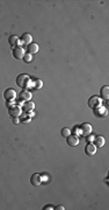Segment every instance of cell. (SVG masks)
Listing matches in <instances>:
<instances>
[{"mask_svg":"<svg viewBox=\"0 0 109 210\" xmlns=\"http://www.w3.org/2000/svg\"><path fill=\"white\" fill-rule=\"evenodd\" d=\"M30 76L27 74H20L16 77V84L22 89H28L30 84Z\"/></svg>","mask_w":109,"mask_h":210,"instance_id":"6da1fadb","label":"cell"},{"mask_svg":"<svg viewBox=\"0 0 109 210\" xmlns=\"http://www.w3.org/2000/svg\"><path fill=\"white\" fill-rule=\"evenodd\" d=\"M22 113V110H21V106H19L17 104H13L12 106L8 107V115L12 117V118H19Z\"/></svg>","mask_w":109,"mask_h":210,"instance_id":"7a4b0ae2","label":"cell"},{"mask_svg":"<svg viewBox=\"0 0 109 210\" xmlns=\"http://www.w3.org/2000/svg\"><path fill=\"white\" fill-rule=\"evenodd\" d=\"M12 54H13V57L15 58V60H21V58H23V56H24L26 50H24L23 47L17 46V47H14V48H13Z\"/></svg>","mask_w":109,"mask_h":210,"instance_id":"3957f363","label":"cell"},{"mask_svg":"<svg viewBox=\"0 0 109 210\" xmlns=\"http://www.w3.org/2000/svg\"><path fill=\"white\" fill-rule=\"evenodd\" d=\"M31 93H30V91H28L27 89H22L20 92H19V96H17V99L19 100H21V102H28V100H30L31 99Z\"/></svg>","mask_w":109,"mask_h":210,"instance_id":"277c9868","label":"cell"},{"mask_svg":"<svg viewBox=\"0 0 109 210\" xmlns=\"http://www.w3.org/2000/svg\"><path fill=\"white\" fill-rule=\"evenodd\" d=\"M16 92H15V90L14 89H11V88H8V89H6L5 92H4V98L6 99V102H9V100H14V99L16 98Z\"/></svg>","mask_w":109,"mask_h":210,"instance_id":"5b68a950","label":"cell"},{"mask_svg":"<svg viewBox=\"0 0 109 210\" xmlns=\"http://www.w3.org/2000/svg\"><path fill=\"white\" fill-rule=\"evenodd\" d=\"M99 105H102V99L98 97V96H92L91 98L88 99V106L91 109H95Z\"/></svg>","mask_w":109,"mask_h":210,"instance_id":"8992f818","label":"cell"},{"mask_svg":"<svg viewBox=\"0 0 109 210\" xmlns=\"http://www.w3.org/2000/svg\"><path fill=\"white\" fill-rule=\"evenodd\" d=\"M80 131H81V135H82V137H87V135H89V134L92 133V131H93L92 125L88 124V122H84V124H81L80 125Z\"/></svg>","mask_w":109,"mask_h":210,"instance_id":"52a82bcc","label":"cell"},{"mask_svg":"<svg viewBox=\"0 0 109 210\" xmlns=\"http://www.w3.org/2000/svg\"><path fill=\"white\" fill-rule=\"evenodd\" d=\"M93 110H94V113H95V116L96 117H107V115H108L107 107H106V106H102V105H99V106H96V107L93 109Z\"/></svg>","mask_w":109,"mask_h":210,"instance_id":"ba28073f","label":"cell"},{"mask_svg":"<svg viewBox=\"0 0 109 210\" xmlns=\"http://www.w3.org/2000/svg\"><path fill=\"white\" fill-rule=\"evenodd\" d=\"M43 87V82L40 78H31L30 80V84H29V88L30 89H35V90H40Z\"/></svg>","mask_w":109,"mask_h":210,"instance_id":"9c48e42d","label":"cell"},{"mask_svg":"<svg viewBox=\"0 0 109 210\" xmlns=\"http://www.w3.org/2000/svg\"><path fill=\"white\" fill-rule=\"evenodd\" d=\"M66 142H67L69 146L74 147V146H77L79 144V137L75 135V134H70L69 137H66Z\"/></svg>","mask_w":109,"mask_h":210,"instance_id":"30bf717a","label":"cell"},{"mask_svg":"<svg viewBox=\"0 0 109 210\" xmlns=\"http://www.w3.org/2000/svg\"><path fill=\"white\" fill-rule=\"evenodd\" d=\"M85 153H86L88 157H93L95 153H96V146L92 144V142H88L85 146Z\"/></svg>","mask_w":109,"mask_h":210,"instance_id":"8fae6325","label":"cell"},{"mask_svg":"<svg viewBox=\"0 0 109 210\" xmlns=\"http://www.w3.org/2000/svg\"><path fill=\"white\" fill-rule=\"evenodd\" d=\"M35 109V104L31 102V100H28V102H24L21 106V110H22L23 113H27V112H30V111H34Z\"/></svg>","mask_w":109,"mask_h":210,"instance_id":"7c38bea8","label":"cell"},{"mask_svg":"<svg viewBox=\"0 0 109 210\" xmlns=\"http://www.w3.org/2000/svg\"><path fill=\"white\" fill-rule=\"evenodd\" d=\"M30 183L33 185L34 187L40 186L42 183V179H41V174H37V173H34L30 177Z\"/></svg>","mask_w":109,"mask_h":210,"instance_id":"4fadbf2b","label":"cell"},{"mask_svg":"<svg viewBox=\"0 0 109 210\" xmlns=\"http://www.w3.org/2000/svg\"><path fill=\"white\" fill-rule=\"evenodd\" d=\"M20 41H21V43H22V45L28 46V45H30V43L33 42V36H31L30 34H28V33H24V34L20 37Z\"/></svg>","mask_w":109,"mask_h":210,"instance_id":"5bb4252c","label":"cell"},{"mask_svg":"<svg viewBox=\"0 0 109 210\" xmlns=\"http://www.w3.org/2000/svg\"><path fill=\"white\" fill-rule=\"evenodd\" d=\"M38 49H40V47H38V45L37 43H35V42H31L30 45H28L27 46V52L28 54H30V55H33V54H36V52H38Z\"/></svg>","mask_w":109,"mask_h":210,"instance_id":"9a60e30c","label":"cell"},{"mask_svg":"<svg viewBox=\"0 0 109 210\" xmlns=\"http://www.w3.org/2000/svg\"><path fill=\"white\" fill-rule=\"evenodd\" d=\"M8 43H9V46L11 47H17V46H21V41L20 39L17 37L16 35H12L9 36V39H8Z\"/></svg>","mask_w":109,"mask_h":210,"instance_id":"2e32d148","label":"cell"},{"mask_svg":"<svg viewBox=\"0 0 109 210\" xmlns=\"http://www.w3.org/2000/svg\"><path fill=\"white\" fill-rule=\"evenodd\" d=\"M100 98L102 99V100H108L109 98V87L108 85H104V87L101 88V90H100Z\"/></svg>","mask_w":109,"mask_h":210,"instance_id":"e0dca14e","label":"cell"},{"mask_svg":"<svg viewBox=\"0 0 109 210\" xmlns=\"http://www.w3.org/2000/svg\"><path fill=\"white\" fill-rule=\"evenodd\" d=\"M94 145L96 146V147H102L104 145V138L102 135H96L95 138H94Z\"/></svg>","mask_w":109,"mask_h":210,"instance_id":"ac0fdd59","label":"cell"},{"mask_svg":"<svg viewBox=\"0 0 109 210\" xmlns=\"http://www.w3.org/2000/svg\"><path fill=\"white\" fill-rule=\"evenodd\" d=\"M19 119H20V122H23V124H29L30 120H31V118L27 115V113H21V116L19 117Z\"/></svg>","mask_w":109,"mask_h":210,"instance_id":"d6986e66","label":"cell"},{"mask_svg":"<svg viewBox=\"0 0 109 210\" xmlns=\"http://www.w3.org/2000/svg\"><path fill=\"white\" fill-rule=\"evenodd\" d=\"M60 134H62V137L66 138V137H69L70 134H71V130H70V128H67V127L62 128V131H60Z\"/></svg>","mask_w":109,"mask_h":210,"instance_id":"ffe728a7","label":"cell"},{"mask_svg":"<svg viewBox=\"0 0 109 210\" xmlns=\"http://www.w3.org/2000/svg\"><path fill=\"white\" fill-rule=\"evenodd\" d=\"M22 60L26 62V63H30V62L33 61V55H30V54H28V52H26Z\"/></svg>","mask_w":109,"mask_h":210,"instance_id":"44dd1931","label":"cell"},{"mask_svg":"<svg viewBox=\"0 0 109 210\" xmlns=\"http://www.w3.org/2000/svg\"><path fill=\"white\" fill-rule=\"evenodd\" d=\"M72 131H73V133H74L75 135H78V137H79V135H81L80 126H78V125H75L74 127H73V130H72Z\"/></svg>","mask_w":109,"mask_h":210,"instance_id":"7402d4cb","label":"cell"},{"mask_svg":"<svg viewBox=\"0 0 109 210\" xmlns=\"http://www.w3.org/2000/svg\"><path fill=\"white\" fill-rule=\"evenodd\" d=\"M41 179H42V183H43V182L45 183V182H48V181H49V176H48L46 174H42V175H41Z\"/></svg>","mask_w":109,"mask_h":210,"instance_id":"603a6c76","label":"cell"},{"mask_svg":"<svg viewBox=\"0 0 109 210\" xmlns=\"http://www.w3.org/2000/svg\"><path fill=\"white\" fill-rule=\"evenodd\" d=\"M86 138H87V141H88V142H93V141H94V138H95V137H94V135H93V134L91 133L89 135H87Z\"/></svg>","mask_w":109,"mask_h":210,"instance_id":"cb8c5ba5","label":"cell"},{"mask_svg":"<svg viewBox=\"0 0 109 210\" xmlns=\"http://www.w3.org/2000/svg\"><path fill=\"white\" fill-rule=\"evenodd\" d=\"M12 122H13V124L17 125V124L20 122V119H19V118H12Z\"/></svg>","mask_w":109,"mask_h":210,"instance_id":"d4e9b609","label":"cell"},{"mask_svg":"<svg viewBox=\"0 0 109 210\" xmlns=\"http://www.w3.org/2000/svg\"><path fill=\"white\" fill-rule=\"evenodd\" d=\"M53 209H55V207H52V205H45L43 208V210H53Z\"/></svg>","mask_w":109,"mask_h":210,"instance_id":"484cf974","label":"cell"},{"mask_svg":"<svg viewBox=\"0 0 109 210\" xmlns=\"http://www.w3.org/2000/svg\"><path fill=\"white\" fill-rule=\"evenodd\" d=\"M13 104H14V100H9V102H6V105H7V107L12 106Z\"/></svg>","mask_w":109,"mask_h":210,"instance_id":"4316f807","label":"cell"},{"mask_svg":"<svg viewBox=\"0 0 109 210\" xmlns=\"http://www.w3.org/2000/svg\"><path fill=\"white\" fill-rule=\"evenodd\" d=\"M27 115H28L30 118H33V117L35 116V113H34V111H30V112H27Z\"/></svg>","mask_w":109,"mask_h":210,"instance_id":"83f0119b","label":"cell"},{"mask_svg":"<svg viewBox=\"0 0 109 210\" xmlns=\"http://www.w3.org/2000/svg\"><path fill=\"white\" fill-rule=\"evenodd\" d=\"M55 209H56V210H64V209H65V208H64L63 205H58V207H56Z\"/></svg>","mask_w":109,"mask_h":210,"instance_id":"f1b7e54d","label":"cell"}]
</instances>
